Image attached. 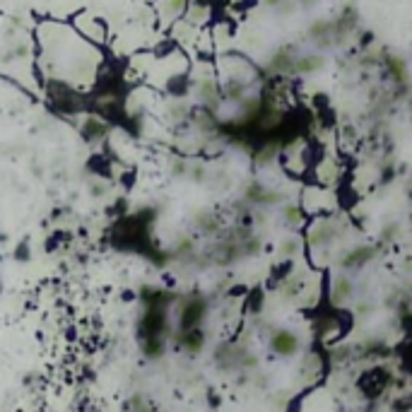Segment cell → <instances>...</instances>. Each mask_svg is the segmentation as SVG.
Masks as SVG:
<instances>
[{
  "label": "cell",
  "mask_w": 412,
  "mask_h": 412,
  "mask_svg": "<svg viewBox=\"0 0 412 412\" xmlns=\"http://www.w3.org/2000/svg\"><path fill=\"white\" fill-rule=\"evenodd\" d=\"M181 347L188 352H200L205 345V333L200 331V328H188V331H181V337H179Z\"/></svg>",
  "instance_id": "3957f363"
},
{
  "label": "cell",
  "mask_w": 412,
  "mask_h": 412,
  "mask_svg": "<svg viewBox=\"0 0 412 412\" xmlns=\"http://www.w3.org/2000/svg\"><path fill=\"white\" fill-rule=\"evenodd\" d=\"M205 308H208V304H205L203 297H188L184 302V308H181V316H179V323H181V331H188V328H200V321L205 318Z\"/></svg>",
  "instance_id": "6da1fadb"
},
{
  "label": "cell",
  "mask_w": 412,
  "mask_h": 412,
  "mask_svg": "<svg viewBox=\"0 0 412 412\" xmlns=\"http://www.w3.org/2000/svg\"><path fill=\"white\" fill-rule=\"evenodd\" d=\"M282 219L289 224V227H304L306 224V213L302 210V205L299 203H289V205H282Z\"/></svg>",
  "instance_id": "5b68a950"
},
{
  "label": "cell",
  "mask_w": 412,
  "mask_h": 412,
  "mask_svg": "<svg viewBox=\"0 0 412 412\" xmlns=\"http://www.w3.org/2000/svg\"><path fill=\"white\" fill-rule=\"evenodd\" d=\"M352 292H355V287H352V279L347 277V275H337V277L333 279V302L335 304L347 302V299L352 297Z\"/></svg>",
  "instance_id": "277c9868"
},
{
  "label": "cell",
  "mask_w": 412,
  "mask_h": 412,
  "mask_svg": "<svg viewBox=\"0 0 412 412\" xmlns=\"http://www.w3.org/2000/svg\"><path fill=\"white\" fill-rule=\"evenodd\" d=\"M271 350L279 357H292L299 350V337L292 331H275L271 335Z\"/></svg>",
  "instance_id": "7a4b0ae2"
}]
</instances>
